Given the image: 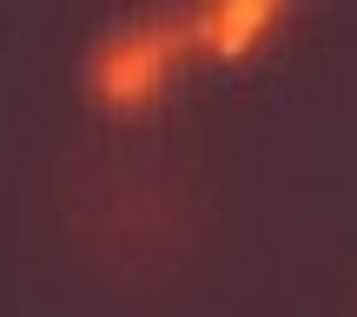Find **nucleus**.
Returning <instances> with one entry per match:
<instances>
[{"mask_svg": "<svg viewBox=\"0 0 357 317\" xmlns=\"http://www.w3.org/2000/svg\"><path fill=\"white\" fill-rule=\"evenodd\" d=\"M192 53V33L178 13H146L126 33H113L93 60V93L106 113H153V100L166 93L172 66Z\"/></svg>", "mask_w": 357, "mask_h": 317, "instance_id": "obj_1", "label": "nucleus"}, {"mask_svg": "<svg viewBox=\"0 0 357 317\" xmlns=\"http://www.w3.org/2000/svg\"><path fill=\"white\" fill-rule=\"evenodd\" d=\"M278 20H284V7H265V0H231V7H199V13H185V33H192V47L218 53V60H245V53L258 47V33H271Z\"/></svg>", "mask_w": 357, "mask_h": 317, "instance_id": "obj_2", "label": "nucleus"}]
</instances>
